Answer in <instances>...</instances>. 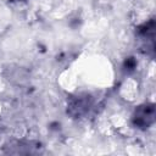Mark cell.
<instances>
[{
  "label": "cell",
  "mask_w": 156,
  "mask_h": 156,
  "mask_svg": "<svg viewBox=\"0 0 156 156\" xmlns=\"http://www.w3.org/2000/svg\"><path fill=\"white\" fill-rule=\"evenodd\" d=\"M155 122V106L154 104H144L136 107L133 115V124L140 129L151 127Z\"/></svg>",
  "instance_id": "6da1fadb"
},
{
  "label": "cell",
  "mask_w": 156,
  "mask_h": 156,
  "mask_svg": "<svg viewBox=\"0 0 156 156\" xmlns=\"http://www.w3.org/2000/svg\"><path fill=\"white\" fill-rule=\"evenodd\" d=\"M91 107V98L89 95L72 96L68 101L67 110L73 117H80L85 115Z\"/></svg>",
  "instance_id": "7a4b0ae2"
}]
</instances>
